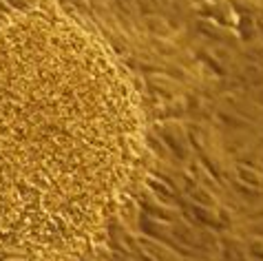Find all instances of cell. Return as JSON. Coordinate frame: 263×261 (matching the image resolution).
I'll list each match as a JSON object with an SVG mask.
<instances>
[{"instance_id": "1", "label": "cell", "mask_w": 263, "mask_h": 261, "mask_svg": "<svg viewBox=\"0 0 263 261\" xmlns=\"http://www.w3.org/2000/svg\"><path fill=\"white\" fill-rule=\"evenodd\" d=\"M261 29H263V27H261Z\"/></svg>"}]
</instances>
